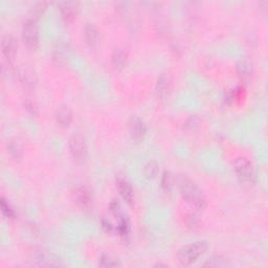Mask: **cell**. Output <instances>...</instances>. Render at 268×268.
<instances>
[{
    "label": "cell",
    "instance_id": "obj_12",
    "mask_svg": "<svg viewBox=\"0 0 268 268\" xmlns=\"http://www.w3.org/2000/svg\"><path fill=\"white\" fill-rule=\"evenodd\" d=\"M117 187L122 196L127 202H132L133 200V189L131 184L124 177L117 178Z\"/></svg>",
    "mask_w": 268,
    "mask_h": 268
},
{
    "label": "cell",
    "instance_id": "obj_21",
    "mask_svg": "<svg viewBox=\"0 0 268 268\" xmlns=\"http://www.w3.org/2000/svg\"><path fill=\"white\" fill-rule=\"evenodd\" d=\"M144 175L148 179H154L159 173V166L154 160H150L144 167Z\"/></svg>",
    "mask_w": 268,
    "mask_h": 268
},
{
    "label": "cell",
    "instance_id": "obj_14",
    "mask_svg": "<svg viewBox=\"0 0 268 268\" xmlns=\"http://www.w3.org/2000/svg\"><path fill=\"white\" fill-rule=\"evenodd\" d=\"M73 118L72 111L68 106H61L56 112L57 123L62 127H68Z\"/></svg>",
    "mask_w": 268,
    "mask_h": 268
},
{
    "label": "cell",
    "instance_id": "obj_2",
    "mask_svg": "<svg viewBox=\"0 0 268 268\" xmlns=\"http://www.w3.org/2000/svg\"><path fill=\"white\" fill-rule=\"evenodd\" d=\"M209 249V244L206 241H195L189 244L184 245L178 251L177 259L183 266H191L196 263L200 257H202Z\"/></svg>",
    "mask_w": 268,
    "mask_h": 268
},
{
    "label": "cell",
    "instance_id": "obj_9",
    "mask_svg": "<svg viewBox=\"0 0 268 268\" xmlns=\"http://www.w3.org/2000/svg\"><path fill=\"white\" fill-rule=\"evenodd\" d=\"M17 49H18V45L16 43V40L14 39V37L8 35L2 38L1 50L3 53V57L8 60L9 62L14 60L17 52Z\"/></svg>",
    "mask_w": 268,
    "mask_h": 268
},
{
    "label": "cell",
    "instance_id": "obj_18",
    "mask_svg": "<svg viewBox=\"0 0 268 268\" xmlns=\"http://www.w3.org/2000/svg\"><path fill=\"white\" fill-rule=\"evenodd\" d=\"M6 150H8L10 155L15 159H20L23 155L22 146L16 138H10L6 142Z\"/></svg>",
    "mask_w": 268,
    "mask_h": 268
},
{
    "label": "cell",
    "instance_id": "obj_10",
    "mask_svg": "<svg viewBox=\"0 0 268 268\" xmlns=\"http://www.w3.org/2000/svg\"><path fill=\"white\" fill-rule=\"evenodd\" d=\"M75 200L77 204L82 209H88L92 202L90 191L85 186H80L75 192Z\"/></svg>",
    "mask_w": 268,
    "mask_h": 268
},
{
    "label": "cell",
    "instance_id": "obj_23",
    "mask_svg": "<svg viewBox=\"0 0 268 268\" xmlns=\"http://www.w3.org/2000/svg\"><path fill=\"white\" fill-rule=\"evenodd\" d=\"M160 186L165 192H170L173 187V175L170 171H165L160 178Z\"/></svg>",
    "mask_w": 268,
    "mask_h": 268
},
{
    "label": "cell",
    "instance_id": "obj_6",
    "mask_svg": "<svg viewBox=\"0 0 268 268\" xmlns=\"http://www.w3.org/2000/svg\"><path fill=\"white\" fill-rule=\"evenodd\" d=\"M234 169L237 176L244 183H250L254 177L253 166L247 158L239 157L234 163Z\"/></svg>",
    "mask_w": 268,
    "mask_h": 268
},
{
    "label": "cell",
    "instance_id": "obj_25",
    "mask_svg": "<svg viewBox=\"0 0 268 268\" xmlns=\"http://www.w3.org/2000/svg\"><path fill=\"white\" fill-rule=\"evenodd\" d=\"M24 107L26 111H28L30 115L36 117L37 113H38V107H37V104L34 102L33 100L31 99H25L24 100Z\"/></svg>",
    "mask_w": 268,
    "mask_h": 268
},
{
    "label": "cell",
    "instance_id": "obj_13",
    "mask_svg": "<svg viewBox=\"0 0 268 268\" xmlns=\"http://www.w3.org/2000/svg\"><path fill=\"white\" fill-rule=\"evenodd\" d=\"M59 11L66 22L75 19L77 15V4L71 1H63L59 3Z\"/></svg>",
    "mask_w": 268,
    "mask_h": 268
},
{
    "label": "cell",
    "instance_id": "obj_17",
    "mask_svg": "<svg viewBox=\"0 0 268 268\" xmlns=\"http://www.w3.org/2000/svg\"><path fill=\"white\" fill-rule=\"evenodd\" d=\"M171 82L170 79L165 73L160 75L156 82V92L160 99H166L170 92Z\"/></svg>",
    "mask_w": 268,
    "mask_h": 268
},
{
    "label": "cell",
    "instance_id": "obj_11",
    "mask_svg": "<svg viewBox=\"0 0 268 268\" xmlns=\"http://www.w3.org/2000/svg\"><path fill=\"white\" fill-rule=\"evenodd\" d=\"M83 36L85 39V42L90 48H96L99 43V31L97 26L92 23H87L83 30Z\"/></svg>",
    "mask_w": 268,
    "mask_h": 268
},
{
    "label": "cell",
    "instance_id": "obj_22",
    "mask_svg": "<svg viewBox=\"0 0 268 268\" xmlns=\"http://www.w3.org/2000/svg\"><path fill=\"white\" fill-rule=\"evenodd\" d=\"M201 125V119L199 118L198 116H191L185 119V122L184 123V129L186 132H195L199 129V127Z\"/></svg>",
    "mask_w": 268,
    "mask_h": 268
},
{
    "label": "cell",
    "instance_id": "obj_26",
    "mask_svg": "<svg viewBox=\"0 0 268 268\" xmlns=\"http://www.w3.org/2000/svg\"><path fill=\"white\" fill-rule=\"evenodd\" d=\"M186 220H187V224H189V226H196L198 223V219L195 215H190L186 218Z\"/></svg>",
    "mask_w": 268,
    "mask_h": 268
},
{
    "label": "cell",
    "instance_id": "obj_16",
    "mask_svg": "<svg viewBox=\"0 0 268 268\" xmlns=\"http://www.w3.org/2000/svg\"><path fill=\"white\" fill-rule=\"evenodd\" d=\"M127 60H128V53H127V51L124 49L116 50L111 56L112 66L115 67V69L117 70H120L124 68L127 63Z\"/></svg>",
    "mask_w": 268,
    "mask_h": 268
},
{
    "label": "cell",
    "instance_id": "obj_4",
    "mask_svg": "<svg viewBox=\"0 0 268 268\" xmlns=\"http://www.w3.org/2000/svg\"><path fill=\"white\" fill-rule=\"evenodd\" d=\"M68 148L71 156L77 162L82 163L88 156V146L85 137L80 133H73L69 138Z\"/></svg>",
    "mask_w": 268,
    "mask_h": 268
},
{
    "label": "cell",
    "instance_id": "obj_24",
    "mask_svg": "<svg viewBox=\"0 0 268 268\" xmlns=\"http://www.w3.org/2000/svg\"><path fill=\"white\" fill-rule=\"evenodd\" d=\"M0 205H1V212H2V214L5 217L14 218L16 216L15 211L13 210V207L11 206V204L4 198H2L1 201H0Z\"/></svg>",
    "mask_w": 268,
    "mask_h": 268
},
{
    "label": "cell",
    "instance_id": "obj_1",
    "mask_svg": "<svg viewBox=\"0 0 268 268\" xmlns=\"http://www.w3.org/2000/svg\"><path fill=\"white\" fill-rule=\"evenodd\" d=\"M179 191L186 202L197 210H204L207 204L206 197L199 186L189 178L179 180Z\"/></svg>",
    "mask_w": 268,
    "mask_h": 268
},
{
    "label": "cell",
    "instance_id": "obj_15",
    "mask_svg": "<svg viewBox=\"0 0 268 268\" xmlns=\"http://www.w3.org/2000/svg\"><path fill=\"white\" fill-rule=\"evenodd\" d=\"M236 71L239 78L242 79L243 81H247L251 78L252 65L247 59H241L236 65Z\"/></svg>",
    "mask_w": 268,
    "mask_h": 268
},
{
    "label": "cell",
    "instance_id": "obj_20",
    "mask_svg": "<svg viewBox=\"0 0 268 268\" xmlns=\"http://www.w3.org/2000/svg\"><path fill=\"white\" fill-rule=\"evenodd\" d=\"M99 266L100 267H118V266H122V263H120V261L115 257L112 256V254H108V253H105L103 254L102 257L100 258L99 260Z\"/></svg>",
    "mask_w": 268,
    "mask_h": 268
},
{
    "label": "cell",
    "instance_id": "obj_5",
    "mask_svg": "<svg viewBox=\"0 0 268 268\" xmlns=\"http://www.w3.org/2000/svg\"><path fill=\"white\" fill-rule=\"evenodd\" d=\"M31 262L35 266L42 267H61L63 266L62 261L58 256L49 251L38 250L33 252Z\"/></svg>",
    "mask_w": 268,
    "mask_h": 268
},
{
    "label": "cell",
    "instance_id": "obj_8",
    "mask_svg": "<svg viewBox=\"0 0 268 268\" xmlns=\"http://www.w3.org/2000/svg\"><path fill=\"white\" fill-rule=\"evenodd\" d=\"M17 78L19 80V82L21 83L26 89H33L37 82L35 71H34L31 67L26 65H21L18 67Z\"/></svg>",
    "mask_w": 268,
    "mask_h": 268
},
{
    "label": "cell",
    "instance_id": "obj_19",
    "mask_svg": "<svg viewBox=\"0 0 268 268\" xmlns=\"http://www.w3.org/2000/svg\"><path fill=\"white\" fill-rule=\"evenodd\" d=\"M203 266L210 268H223L231 266V263L229 260L222 256H214L209 260H206V262L203 264Z\"/></svg>",
    "mask_w": 268,
    "mask_h": 268
},
{
    "label": "cell",
    "instance_id": "obj_3",
    "mask_svg": "<svg viewBox=\"0 0 268 268\" xmlns=\"http://www.w3.org/2000/svg\"><path fill=\"white\" fill-rule=\"evenodd\" d=\"M22 41L31 50H36L39 45V28L37 18L29 17L25 20L21 33Z\"/></svg>",
    "mask_w": 268,
    "mask_h": 268
},
{
    "label": "cell",
    "instance_id": "obj_7",
    "mask_svg": "<svg viewBox=\"0 0 268 268\" xmlns=\"http://www.w3.org/2000/svg\"><path fill=\"white\" fill-rule=\"evenodd\" d=\"M128 130L134 142H142L147 133V126L139 117L131 116L128 119Z\"/></svg>",
    "mask_w": 268,
    "mask_h": 268
}]
</instances>
